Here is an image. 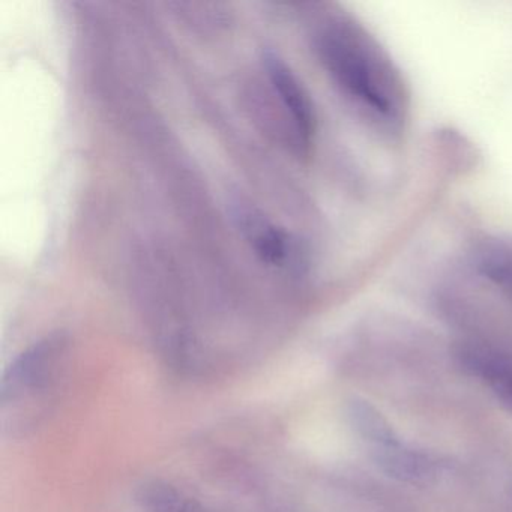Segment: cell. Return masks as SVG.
I'll return each instance as SVG.
<instances>
[{"mask_svg":"<svg viewBox=\"0 0 512 512\" xmlns=\"http://www.w3.org/2000/svg\"><path fill=\"white\" fill-rule=\"evenodd\" d=\"M320 58L338 86L383 127L398 128L407 94L391 59L361 26L331 23L320 34Z\"/></svg>","mask_w":512,"mask_h":512,"instance_id":"obj_1","label":"cell"},{"mask_svg":"<svg viewBox=\"0 0 512 512\" xmlns=\"http://www.w3.org/2000/svg\"><path fill=\"white\" fill-rule=\"evenodd\" d=\"M61 353L59 341H44L23 353L5 374L2 382V409L8 404L35 400L46 394L55 377V365Z\"/></svg>","mask_w":512,"mask_h":512,"instance_id":"obj_2","label":"cell"},{"mask_svg":"<svg viewBox=\"0 0 512 512\" xmlns=\"http://www.w3.org/2000/svg\"><path fill=\"white\" fill-rule=\"evenodd\" d=\"M265 65L275 91L280 95V100L295 122L299 137L308 145L316 131V115L307 91L299 83L298 77L277 56L268 53Z\"/></svg>","mask_w":512,"mask_h":512,"instance_id":"obj_3","label":"cell"},{"mask_svg":"<svg viewBox=\"0 0 512 512\" xmlns=\"http://www.w3.org/2000/svg\"><path fill=\"white\" fill-rule=\"evenodd\" d=\"M460 358L463 367L512 410V365L497 353L476 346L464 347Z\"/></svg>","mask_w":512,"mask_h":512,"instance_id":"obj_4","label":"cell"},{"mask_svg":"<svg viewBox=\"0 0 512 512\" xmlns=\"http://www.w3.org/2000/svg\"><path fill=\"white\" fill-rule=\"evenodd\" d=\"M371 458L383 473L401 482H427L436 473V464L428 455L403 442L388 448L374 449Z\"/></svg>","mask_w":512,"mask_h":512,"instance_id":"obj_5","label":"cell"},{"mask_svg":"<svg viewBox=\"0 0 512 512\" xmlns=\"http://www.w3.org/2000/svg\"><path fill=\"white\" fill-rule=\"evenodd\" d=\"M347 418L355 433L370 446V451L401 443L391 422L370 401L353 398L347 406Z\"/></svg>","mask_w":512,"mask_h":512,"instance_id":"obj_6","label":"cell"},{"mask_svg":"<svg viewBox=\"0 0 512 512\" xmlns=\"http://www.w3.org/2000/svg\"><path fill=\"white\" fill-rule=\"evenodd\" d=\"M248 239L263 262L283 265L289 254V238L283 230L257 217H247L244 223Z\"/></svg>","mask_w":512,"mask_h":512,"instance_id":"obj_7","label":"cell"},{"mask_svg":"<svg viewBox=\"0 0 512 512\" xmlns=\"http://www.w3.org/2000/svg\"><path fill=\"white\" fill-rule=\"evenodd\" d=\"M139 502L146 512H206L191 497L163 482H149L143 485Z\"/></svg>","mask_w":512,"mask_h":512,"instance_id":"obj_8","label":"cell"},{"mask_svg":"<svg viewBox=\"0 0 512 512\" xmlns=\"http://www.w3.org/2000/svg\"><path fill=\"white\" fill-rule=\"evenodd\" d=\"M511 491H512V484H511Z\"/></svg>","mask_w":512,"mask_h":512,"instance_id":"obj_9","label":"cell"}]
</instances>
